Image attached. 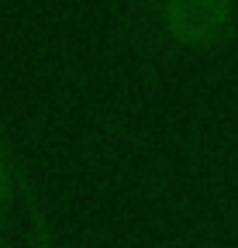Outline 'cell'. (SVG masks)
I'll use <instances>...</instances> for the list:
<instances>
[{"instance_id": "1", "label": "cell", "mask_w": 238, "mask_h": 248, "mask_svg": "<svg viewBox=\"0 0 238 248\" xmlns=\"http://www.w3.org/2000/svg\"><path fill=\"white\" fill-rule=\"evenodd\" d=\"M162 21L187 45H214L235 24V0H162Z\"/></svg>"}, {"instance_id": "2", "label": "cell", "mask_w": 238, "mask_h": 248, "mask_svg": "<svg viewBox=\"0 0 238 248\" xmlns=\"http://www.w3.org/2000/svg\"><path fill=\"white\" fill-rule=\"evenodd\" d=\"M11 193H14L11 166L4 162V155H0V217H4V210H7V203H11Z\"/></svg>"}]
</instances>
